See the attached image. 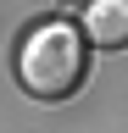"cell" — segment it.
I'll list each match as a JSON object with an SVG mask.
<instances>
[{
	"label": "cell",
	"mask_w": 128,
	"mask_h": 133,
	"mask_svg": "<svg viewBox=\"0 0 128 133\" xmlns=\"http://www.w3.org/2000/svg\"><path fill=\"white\" fill-rule=\"evenodd\" d=\"M84 78H89V44L78 33V22L50 17V22H34L22 33V44H17V83L34 100H67V94H78Z\"/></svg>",
	"instance_id": "6da1fadb"
},
{
	"label": "cell",
	"mask_w": 128,
	"mask_h": 133,
	"mask_svg": "<svg viewBox=\"0 0 128 133\" xmlns=\"http://www.w3.org/2000/svg\"><path fill=\"white\" fill-rule=\"evenodd\" d=\"M78 33L95 50H128V0H89L78 17Z\"/></svg>",
	"instance_id": "7a4b0ae2"
}]
</instances>
